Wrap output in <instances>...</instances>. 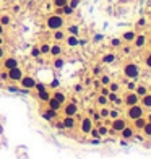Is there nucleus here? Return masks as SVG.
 <instances>
[{
  "mask_svg": "<svg viewBox=\"0 0 151 159\" xmlns=\"http://www.w3.org/2000/svg\"><path fill=\"white\" fill-rule=\"evenodd\" d=\"M136 93H138L140 96H145V94H146V89L143 88V86H140V88H138V91H136Z\"/></svg>",
  "mask_w": 151,
  "mask_h": 159,
  "instance_id": "obj_40",
  "label": "nucleus"
},
{
  "mask_svg": "<svg viewBox=\"0 0 151 159\" xmlns=\"http://www.w3.org/2000/svg\"><path fill=\"white\" fill-rule=\"evenodd\" d=\"M142 114H143V110H142V107H138V106H130V110H128V117L130 119H138V117H142Z\"/></svg>",
  "mask_w": 151,
  "mask_h": 159,
  "instance_id": "obj_9",
  "label": "nucleus"
},
{
  "mask_svg": "<svg viewBox=\"0 0 151 159\" xmlns=\"http://www.w3.org/2000/svg\"><path fill=\"white\" fill-rule=\"evenodd\" d=\"M68 33L78 36V26H77V25H70V26H68Z\"/></svg>",
  "mask_w": 151,
  "mask_h": 159,
  "instance_id": "obj_29",
  "label": "nucleus"
},
{
  "mask_svg": "<svg viewBox=\"0 0 151 159\" xmlns=\"http://www.w3.org/2000/svg\"><path fill=\"white\" fill-rule=\"evenodd\" d=\"M0 46H3V36H0Z\"/></svg>",
  "mask_w": 151,
  "mask_h": 159,
  "instance_id": "obj_51",
  "label": "nucleus"
},
{
  "mask_svg": "<svg viewBox=\"0 0 151 159\" xmlns=\"http://www.w3.org/2000/svg\"><path fill=\"white\" fill-rule=\"evenodd\" d=\"M125 102L128 106H135L136 102H138V96H136V94H128V96H127V99H125Z\"/></svg>",
  "mask_w": 151,
  "mask_h": 159,
  "instance_id": "obj_18",
  "label": "nucleus"
},
{
  "mask_svg": "<svg viewBox=\"0 0 151 159\" xmlns=\"http://www.w3.org/2000/svg\"><path fill=\"white\" fill-rule=\"evenodd\" d=\"M90 133L93 135V136H96V138L99 136V132H98V130H96V128H91V132H90Z\"/></svg>",
  "mask_w": 151,
  "mask_h": 159,
  "instance_id": "obj_44",
  "label": "nucleus"
},
{
  "mask_svg": "<svg viewBox=\"0 0 151 159\" xmlns=\"http://www.w3.org/2000/svg\"><path fill=\"white\" fill-rule=\"evenodd\" d=\"M31 55H33V57H39V55H41L39 47H33V49H31Z\"/></svg>",
  "mask_w": 151,
  "mask_h": 159,
  "instance_id": "obj_32",
  "label": "nucleus"
},
{
  "mask_svg": "<svg viewBox=\"0 0 151 159\" xmlns=\"http://www.w3.org/2000/svg\"><path fill=\"white\" fill-rule=\"evenodd\" d=\"M123 128H125V122L120 119H114V122H112V130H114V132H122Z\"/></svg>",
  "mask_w": 151,
  "mask_h": 159,
  "instance_id": "obj_13",
  "label": "nucleus"
},
{
  "mask_svg": "<svg viewBox=\"0 0 151 159\" xmlns=\"http://www.w3.org/2000/svg\"><path fill=\"white\" fill-rule=\"evenodd\" d=\"M122 135H123V138H130V136H133V132H132L130 128H127V127H125V128L122 130Z\"/></svg>",
  "mask_w": 151,
  "mask_h": 159,
  "instance_id": "obj_31",
  "label": "nucleus"
},
{
  "mask_svg": "<svg viewBox=\"0 0 151 159\" xmlns=\"http://www.w3.org/2000/svg\"><path fill=\"white\" fill-rule=\"evenodd\" d=\"M10 2H16V0H10Z\"/></svg>",
  "mask_w": 151,
  "mask_h": 159,
  "instance_id": "obj_52",
  "label": "nucleus"
},
{
  "mask_svg": "<svg viewBox=\"0 0 151 159\" xmlns=\"http://www.w3.org/2000/svg\"><path fill=\"white\" fill-rule=\"evenodd\" d=\"M10 23H12L10 15H2V16H0V25H2V26H8Z\"/></svg>",
  "mask_w": 151,
  "mask_h": 159,
  "instance_id": "obj_20",
  "label": "nucleus"
},
{
  "mask_svg": "<svg viewBox=\"0 0 151 159\" xmlns=\"http://www.w3.org/2000/svg\"><path fill=\"white\" fill-rule=\"evenodd\" d=\"M62 123H63V128H67V130L75 128V125H77L75 117H71V115H65L63 119H62Z\"/></svg>",
  "mask_w": 151,
  "mask_h": 159,
  "instance_id": "obj_8",
  "label": "nucleus"
},
{
  "mask_svg": "<svg viewBox=\"0 0 151 159\" xmlns=\"http://www.w3.org/2000/svg\"><path fill=\"white\" fill-rule=\"evenodd\" d=\"M114 60H115V55L114 54H107V55L102 57V62H104V63H112Z\"/></svg>",
  "mask_w": 151,
  "mask_h": 159,
  "instance_id": "obj_25",
  "label": "nucleus"
},
{
  "mask_svg": "<svg viewBox=\"0 0 151 159\" xmlns=\"http://www.w3.org/2000/svg\"><path fill=\"white\" fill-rule=\"evenodd\" d=\"M46 26L49 28L50 31H55V29H62L65 26V20L63 16L59 15V13H52V15L47 16L46 20Z\"/></svg>",
  "mask_w": 151,
  "mask_h": 159,
  "instance_id": "obj_1",
  "label": "nucleus"
},
{
  "mask_svg": "<svg viewBox=\"0 0 151 159\" xmlns=\"http://www.w3.org/2000/svg\"><path fill=\"white\" fill-rule=\"evenodd\" d=\"M47 104H49V107H50V109L57 110V112H59V109L62 107V104H60V102L57 101L55 98H52V96H50V98H49V101H47Z\"/></svg>",
  "mask_w": 151,
  "mask_h": 159,
  "instance_id": "obj_14",
  "label": "nucleus"
},
{
  "mask_svg": "<svg viewBox=\"0 0 151 159\" xmlns=\"http://www.w3.org/2000/svg\"><path fill=\"white\" fill-rule=\"evenodd\" d=\"M3 33H5V26L0 25V36H3Z\"/></svg>",
  "mask_w": 151,
  "mask_h": 159,
  "instance_id": "obj_48",
  "label": "nucleus"
},
{
  "mask_svg": "<svg viewBox=\"0 0 151 159\" xmlns=\"http://www.w3.org/2000/svg\"><path fill=\"white\" fill-rule=\"evenodd\" d=\"M109 102V99H107V96H104V94H101L98 98V104H101V106H106Z\"/></svg>",
  "mask_w": 151,
  "mask_h": 159,
  "instance_id": "obj_28",
  "label": "nucleus"
},
{
  "mask_svg": "<svg viewBox=\"0 0 151 159\" xmlns=\"http://www.w3.org/2000/svg\"><path fill=\"white\" fill-rule=\"evenodd\" d=\"M65 42L68 44V47H77L80 46V39H78L75 34H70V36H65Z\"/></svg>",
  "mask_w": 151,
  "mask_h": 159,
  "instance_id": "obj_11",
  "label": "nucleus"
},
{
  "mask_svg": "<svg viewBox=\"0 0 151 159\" xmlns=\"http://www.w3.org/2000/svg\"><path fill=\"white\" fill-rule=\"evenodd\" d=\"M123 71H125V75L128 78H136L138 77V68H136V65H133V63H128Z\"/></svg>",
  "mask_w": 151,
  "mask_h": 159,
  "instance_id": "obj_7",
  "label": "nucleus"
},
{
  "mask_svg": "<svg viewBox=\"0 0 151 159\" xmlns=\"http://www.w3.org/2000/svg\"><path fill=\"white\" fill-rule=\"evenodd\" d=\"M52 37H54L55 42H60V41L65 39V33L62 29H55V31H54V34H52Z\"/></svg>",
  "mask_w": 151,
  "mask_h": 159,
  "instance_id": "obj_15",
  "label": "nucleus"
},
{
  "mask_svg": "<svg viewBox=\"0 0 151 159\" xmlns=\"http://www.w3.org/2000/svg\"><path fill=\"white\" fill-rule=\"evenodd\" d=\"M146 63H148V67H151V55H150L148 58H146Z\"/></svg>",
  "mask_w": 151,
  "mask_h": 159,
  "instance_id": "obj_50",
  "label": "nucleus"
},
{
  "mask_svg": "<svg viewBox=\"0 0 151 159\" xmlns=\"http://www.w3.org/2000/svg\"><path fill=\"white\" fill-rule=\"evenodd\" d=\"M135 125H136V128H143V127L146 125V122L142 119V117H138V119H135Z\"/></svg>",
  "mask_w": 151,
  "mask_h": 159,
  "instance_id": "obj_27",
  "label": "nucleus"
},
{
  "mask_svg": "<svg viewBox=\"0 0 151 159\" xmlns=\"http://www.w3.org/2000/svg\"><path fill=\"white\" fill-rule=\"evenodd\" d=\"M3 57H5V49L3 46H0V60H3Z\"/></svg>",
  "mask_w": 151,
  "mask_h": 159,
  "instance_id": "obj_43",
  "label": "nucleus"
},
{
  "mask_svg": "<svg viewBox=\"0 0 151 159\" xmlns=\"http://www.w3.org/2000/svg\"><path fill=\"white\" fill-rule=\"evenodd\" d=\"M101 94L107 96V94H109V89H107V88H102V93H101Z\"/></svg>",
  "mask_w": 151,
  "mask_h": 159,
  "instance_id": "obj_47",
  "label": "nucleus"
},
{
  "mask_svg": "<svg viewBox=\"0 0 151 159\" xmlns=\"http://www.w3.org/2000/svg\"><path fill=\"white\" fill-rule=\"evenodd\" d=\"M93 119H94V120H99V119H101V115H99V114H94V115H93Z\"/></svg>",
  "mask_w": 151,
  "mask_h": 159,
  "instance_id": "obj_49",
  "label": "nucleus"
},
{
  "mask_svg": "<svg viewBox=\"0 0 151 159\" xmlns=\"http://www.w3.org/2000/svg\"><path fill=\"white\" fill-rule=\"evenodd\" d=\"M55 128H59V130H65V128H63V123H62V122H57V123H55Z\"/></svg>",
  "mask_w": 151,
  "mask_h": 159,
  "instance_id": "obj_45",
  "label": "nucleus"
},
{
  "mask_svg": "<svg viewBox=\"0 0 151 159\" xmlns=\"http://www.w3.org/2000/svg\"><path fill=\"white\" fill-rule=\"evenodd\" d=\"M107 99H109L111 102H115V104H120V102H122L120 99H119L117 96L114 94V93H109V94H107Z\"/></svg>",
  "mask_w": 151,
  "mask_h": 159,
  "instance_id": "obj_26",
  "label": "nucleus"
},
{
  "mask_svg": "<svg viewBox=\"0 0 151 159\" xmlns=\"http://www.w3.org/2000/svg\"><path fill=\"white\" fill-rule=\"evenodd\" d=\"M39 50H41V55H47L50 50V44H46L44 42L42 46H39Z\"/></svg>",
  "mask_w": 151,
  "mask_h": 159,
  "instance_id": "obj_21",
  "label": "nucleus"
},
{
  "mask_svg": "<svg viewBox=\"0 0 151 159\" xmlns=\"http://www.w3.org/2000/svg\"><path fill=\"white\" fill-rule=\"evenodd\" d=\"M135 44H136V47L145 46V36H138V37H136V41H135Z\"/></svg>",
  "mask_w": 151,
  "mask_h": 159,
  "instance_id": "obj_30",
  "label": "nucleus"
},
{
  "mask_svg": "<svg viewBox=\"0 0 151 159\" xmlns=\"http://www.w3.org/2000/svg\"><path fill=\"white\" fill-rule=\"evenodd\" d=\"M68 5H70L71 8L75 10V8H77V7H78V5H80V0H68Z\"/></svg>",
  "mask_w": 151,
  "mask_h": 159,
  "instance_id": "obj_33",
  "label": "nucleus"
},
{
  "mask_svg": "<svg viewBox=\"0 0 151 159\" xmlns=\"http://www.w3.org/2000/svg\"><path fill=\"white\" fill-rule=\"evenodd\" d=\"M122 39L127 41V42H130V41L135 39V33H133V31H128V33H125V34L122 36Z\"/></svg>",
  "mask_w": 151,
  "mask_h": 159,
  "instance_id": "obj_22",
  "label": "nucleus"
},
{
  "mask_svg": "<svg viewBox=\"0 0 151 159\" xmlns=\"http://www.w3.org/2000/svg\"><path fill=\"white\" fill-rule=\"evenodd\" d=\"M77 112H78V107H77L75 102H68V104H65V107H63V114H65V115L75 117V115H77Z\"/></svg>",
  "mask_w": 151,
  "mask_h": 159,
  "instance_id": "obj_6",
  "label": "nucleus"
},
{
  "mask_svg": "<svg viewBox=\"0 0 151 159\" xmlns=\"http://www.w3.org/2000/svg\"><path fill=\"white\" fill-rule=\"evenodd\" d=\"M18 83H20V86H21L23 89H29L31 91V89H34V86H36L37 81L31 77V75H23V78L20 80Z\"/></svg>",
  "mask_w": 151,
  "mask_h": 159,
  "instance_id": "obj_3",
  "label": "nucleus"
},
{
  "mask_svg": "<svg viewBox=\"0 0 151 159\" xmlns=\"http://www.w3.org/2000/svg\"><path fill=\"white\" fill-rule=\"evenodd\" d=\"M49 55H52V57H60V55H62V46H60L59 42H55V44L50 46Z\"/></svg>",
  "mask_w": 151,
  "mask_h": 159,
  "instance_id": "obj_12",
  "label": "nucleus"
},
{
  "mask_svg": "<svg viewBox=\"0 0 151 159\" xmlns=\"http://www.w3.org/2000/svg\"><path fill=\"white\" fill-rule=\"evenodd\" d=\"M2 67H3V70H12V68L18 67V58H15V57H3Z\"/></svg>",
  "mask_w": 151,
  "mask_h": 159,
  "instance_id": "obj_4",
  "label": "nucleus"
},
{
  "mask_svg": "<svg viewBox=\"0 0 151 159\" xmlns=\"http://www.w3.org/2000/svg\"><path fill=\"white\" fill-rule=\"evenodd\" d=\"M41 115H42L44 120H55L57 119V110H54V109L49 107V109H44Z\"/></svg>",
  "mask_w": 151,
  "mask_h": 159,
  "instance_id": "obj_10",
  "label": "nucleus"
},
{
  "mask_svg": "<svg viewBox=\"0 0 151 159\" xmlns=\"http://www.w3.org/2000/svg\"><path fill=\"white\" fill-rule=\"evenodd\" d=\"M0 80H2V81H8V73H7V70L0 71Z\"/></svg>",
  "mask_w": 151,
  "mask_h": 159,
  "instance_id": "obj_35",
  "label": "nucleus"
},
{
  "mask_svg": "<svg viewBox=\"0 0 151 159\" xmlns=\"http://www.w3.org/2000/svg\"><path fill=\"white\" fill-rule=\"evenodd\" d=\"M91 128H93V120L90 119V117H85L83 120H81V125H80V130H81V133H90L91 132Z\"/></svg>",
  "mask_w": 151,
  "mask_h": 159,
  "instance_id": "obj_5",
  "label": "nucleus"
},
{
  "mask_svg": "<svg viewBox=\"0 0 151 159\" xmlns=\"http://www.w3.org/2000/svg\"><path fill=\"white\" fill-rule=\"evenodd\" d=\"M98 132H99V135H106V133L109 132V130L106 128V127H99V128H98Z\"/></svg>",
  "mask_w": 151,
  "mask_h": 159,
  "instance_id": "obj_38",
  "label": "nucleus"
},
{
  "mask_svg": "<svg viewBox=\"0 0 151 159\" xmlns=\"http://www.w3.org/2000/svg\"><path fill=\"white\" fill-rule=\"evenodd\" d=\"M63 63H65V62H63V58H62V57H54V67H55V68H62V67H63Z\"/></svg>",
  "mask_w": 151,
  "mask_h": 159,
  "instance_id": "obj_24",
  "label": "nucleus"
},
{
  "mask_svg": "<svg viewBox=\"0 0 151 159\" xmlns=\"http://www.w3.org/2000/svg\"><path fill=\"white\" fill-rule=\"evenodd\" d=\"M36 2H41V0H36Z\"/></svg>",
  "mask_w": 151,
  "mask_h": 159,
  "instance_id": "obj_53",
  "label": "nucleus"
},
{
  "mask_svg": "<svg viewBox=\"0 0 151 159\" xmlns=\"http://www.w3.org/2000/svg\"><path fill=\"white\" fill-rule=\"evenodd\" d=\"M52 98H55L57 101L60 102V104H65V101H67V96H65L62 91H55V93L52 94Z\"/></svg>",
  "mask_w": 151,
  "mask_h": 159,
  "instance_id": "obj_16",
  "label": "nucleus"
},
{
  "mask_svg": "<svg viewBox=\"0 0 151 159\" xmlns=\"http://www.w3.org/2000/svg\"><path fill=\"white\" fill-rule=\"evenodd\" d=\"M143 104L148 106V107H151V96H146V98L143 99Z\"/></svg>",
  "mask_w": 151,
  "mask_h": 159,
  "instance_id": "obj_36",
  "label": "nucleus"
},
{
  "mask_svg": "<svg viewBox=\"0 0 151 159\" xmlns=\"http://www.w3.org/2000/svg\"><path fill=\"white\" fill-rule=\"evenodd\" d=\"M109 88H111V91H112V93H115V91L119 89V85H115V83H112V85L109 86Z\"/></svg>",
  "mask_w": 151,
  "mask_h": 159,
  "instance_id": "obj_42",
  "label": "nucleus"
},
{
  "mask_svg": "<svg viewBox=\"0 0 151 159\" xmlns=\"http://www.w3.org/2000/svg\"><path fill=\"white\" fill-rule=\"evenodd\" d=\"M150 5H151V0H150Z\"/></svg>",
  "mask_w": 151,
  "mask_h": 159,
  "instance_id": "obj_54",
  "label": "nucleus"
},
{
  "mask_svg": "<svg viewBox=\"0 0 151 159\" xmlns=\"http://www.w3.org/2000/svg\"><path fill=\"white\" fill-rule=\"evenodd\" d=\"M99 115H101V117H109V110L107 109H102L101 112H99Z\"/></svg>",
  "mask_w": 151,
  "mask_h": 159,
  "instance_id": "obj_41",
  "label": "nucleus"
},
{
  "mask_svg": "<svg viewBox=\"0 0 151 159\" xmlns=\"http://www.w3.org/2000/svg\"><path fill=\"white\" fill-rule=\"evenodd\" d=\"M37 98H39L41 101L47 102V101H49V98H50V94H49V91H47V89H44V91H37Z\"/></svg>",
  "mask_w": 151,
  "mask_h": 159,
  "instance_id": "obj_17",
  "label": "nucleus"
},
{
  "mask_svg": "<svg viewBox=\"0 0 151 159\" xmlns=\"http://www.w3.org/2000/svg\"><path fill=\"white\" fill-rule=\"evenodd\" d=\"M143 128H145V132H146V135H150V136H151V123H146V125L143 127Z\"/></svg>",
  "mask_w": 151,
  "mask_h": 159,
  "instance_id": "obj_37",
  "label": "nucleus"
},
{
  "mask_svg": "<svg viewBox=\"0 0 151 159\" xmlns=\"http://www.w3.org/2000/svg\"><path fill=\"white\" fill-rule=\"evenodd\" d=\"M68 3V0H52V5L55 7V8H62V7H65Z\"/></svg>",
  "mask_w": 151,
  "mask_h": 159,
  "instance_id": "obj_23",
  "label": "nucleus"
},
{
  "mask_svg": "<svg viewBox=\"0 0 151 159\" xmlns=\"http://www.w3.org/2000/svg\"><path fill=\"white\" fill-rule=\"evenodd\" d=\"M119 114H120V112H119L117 109H114V110H109V115H111L112 119H119Z\"/></svg>",
  "mask_w": 151,
  "mask_h": 159,
  "instance_id": "obj_34",
  "label": "nucleus"
},
{
  "mask_svg": "<svg viewBox=\"0 0 151 159\" xmlns=\"http://www.w3.org/2000/svg\"><path fill=\"white\" fill-rule=\"evenodd\" d=\"M73 12H75V10L71 8L68 3H67L65 7H62V8H60V13H62V15H73Z\"/></svg>",
  "mask_w": 151,
  "mask_h": 159,
  "instance_id": "obj_19",
  "label": "nucleus"
},
{
  "mask_svg": "<svg viewBox=\"0 0 151 159\" xmlns=\"http://www.w3.org/2000/svg\"><path fill=\"white\" fill-rule=\"evenodd\" d=\"M101 83H102V85H109V83H111V78H109V77H102Z\"/></svg>",
  "mask_w": 151,
  "mask_h": 159,
  "instance_id": "obj_39",
  "label": "nucleus"
},
{
  "mask_svg": "<svg viewBox=\"0 0 151 159\" xmlns=\"http://www.w3.org/2000/svg\"><path fill=\"white\" fill-rule=\"evenodd\" d=\"M7 73H8V81H12V83H18L20 80L23 78V70L20 68V65L18 67H15V68H12V70H7Z\"/></svg>",
  "mask_w": 151,
  "mask_h": 159,
  "instance_id": "obj_2",
  "label": "nucleus"
},
{
  "mask_svg": "<svg viewBox=\"0 0 151 159\" xmlns=\"http://www.w3.org/2000/svg\"><path fill=\"white\" fill-rule=\"evenodd\" d=\"M112 46H120V41H119V39H112Z\"/></svg>",
  "mask_w": 151,
  "mask_h": 159,
  "instance_id": "obj_46",
  "label": "nucleus"
},
{
  "mask_svg": "<svg viewBox=\"0 0 151 159\" xmlns=\"http://www.w3.org/2000/svg\"><path fill=\"white\" fill-rule=\"evenodd\" d=\"M150 120H151V115H150Z\"/></svg>",
  "mask_w": 151,
  "mask_h": 159,
  "instance_id": "obj_55",
  "label": "nucleus"
}]
</instances>
